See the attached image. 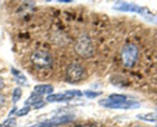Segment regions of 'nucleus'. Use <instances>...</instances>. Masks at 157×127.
<instances>
[{"label":"nucleus","instance_id":"1","mask_svg":"<svg viewBox=\"0 0 157 127\" xmlns=\"http://www.w3.org/2000/svg\"><path fill=\"white\" fill-rule=\"evenodd\" d=\"M113 9L117 11L125 12H136L140 14L145 20L148 22L153 23V24H157V16L154 14L152 13L146 7H141L137 6L134 3H128L126 2H116L113 6Z\"/></svg>","mask_w":157,"mask_h":127},{"label":"nucleus","instance_id":"2","mask_svg":"<svg viewBox=\"0 0 157 127\" xmlns=\"http://www.w3.org/2000/svg\"><path fill=\"white\" fill-rule=\"evenodd\" d=\"M75 50L83 59H89L93 57L94 52V45L87 34L82 33L78 37L75 44Z\"/></svg>","mask_w":157,"mask_h":127},{"label":"nucleus","instance_id":"3","mask_svg":"<svg viewBox=\"0 0 157 127\" xmlns=\"http://www.w3.org/2000/svg\"><path fill=\"white\" fill-rule=\"evenodd\" d=\"M121 61L127 68H131L136 64L138 58V47L133 43L124 44L121 49Z\"/></svg>","mask_w":157,"mask_h":127},{"label":"nucleus","instance_id":"4","mask_svg":"<svg viewBox=\"0 0 157 127\" xmlns=\"http://www.w3.org/2000/svg\"><path fill=\"white\" fill-rule=\"evenodd\" d=\"M31 61L35 67L40 69H49L53 64L52 55L42 50H35L31 55Z\"/></svg>","mask_w":157,"mask_h":127},{"label":"nucleus","instance_id":"5","mask_svg":"<svg viewBox=\"0 0 157 127\" xmlns=\"http://www.w3.org/2000/svg\"><path fill=\"white\" fill-rule=\"evenodd\" d=\"M84 74L82 66L77 62L71 63L66 68V80L71 84H75L81 80Z\"/></svg>","mask_w":157,"mask_h":127},{"label":"nucleus","instance_id":"6","mask_svg":"<svg viewBox=\"0 0 157 127\" xmlns=\"http://www.w3.org/2000/svg\"><path fill=\"white\" fill-rule=\"evenodd\" d=\"M98 103L101 106L110 109H121V110H129V109H137L140 106V103L135 100H128L124 103H113L108 99H101L98 101Z\"/></svg>","mask_w":157,"mask_h":127},{"label":"nucleus","instance_id":"7","mask_svg":"<svg viewBox=\"0 0 157 127\" xmlns=\"http://www.w3.org/2000/svg\"><path fill=\"white\" fill-rule=\"evenodd\" d=\"M72 119H73V116L70 115H65V116H61L59 117H55L52 119H48V120L33 125L32 127H53L70 122Z\"/></svg>","mask_w":157,"mask_h":127},{"label":"nucleus","instance_id":"8","mask_svg":"<svg viewBox=\"0 0 157 127\" xmlns=\"http://www.w3.org/2000/svg\"><path fill=\"white\" fill-rule=\"evenodd\" d=\"M34 91L41 96L44 94L50 95L53 93L54 87L51 84H39L34 87Z\"/></svg>","mask_w":157,"mask_h":127},{"label":"nucleus","instance_id":"9","mask_svg":"<svg viewBox=\"0 0 157 127\" xmlns=\"http://www.w3.org/2000/svg\"><path fill=\"white\" fill-rule=\"evenodd\" d=\"M11 72H12V75L14 76L15 81L18 83V84L21 86H27L28 85V80L26 78V77L19 70H17V69L12 67L11 69Z\"/></svg>","mask_w":157,"mask_h":127},{"label":"nucleus","instance_id":"10","mask_svg":"<svg viewBox=\"0 0 157 127\" xmlns=\"http://www.w3.org/2000/svg\"><path fill=\"white\" fill-rule=\"evenodd\" d=\"M41 100H42V96L34 92V93H32L31 96H29V97L25 101V105L29 106H34Z\"/></svg>","mask_w":157,"mask_h":127},{"label":"nucleus","instance_id":"11","mask_svg":"<svg viewBox=\"0 0 157 127\" xmlns=\"http://www.w3.org/2000/svg\"><path fill=\"white\" fill-rule=\"evenodd\" d=\"M136 117L140 119L148 122H157V113H146V114H139Z\"/></svg>","mask_w":157,"mask_h":127},{"label":"nucleus","instance_id":"12","mask_svg":"<svg viewBox=\"0 0 157 127\" xmlns=\"http://www.w3.org/2000/svg\"><path fill=\"white\" fill-rule=\"evenodd\" d=\"M110 101L113 103H124L127 100V96L123 94H118V93H112L107 98Z\"/></svg>","mask_w":157,"mask_h":127},{"label":"nucleus","instance_id":"13","mask_svg":"<svg viewBox=\"0 0 157 127\" xmlns=\"http://www.w3.org/2000/svg\"><path fill=\"white\" fill-rule=\"evenodd\" d=\"M21 95H22V90L20 87H16L14 90L13 93H12V100L13 103H16L21 97Z\"/></svg>","mask_w":157,"mask_h":127},{"label":"nucleus","instance_id":"14","mask_svg":"<svg viewBox=\"0 0 157 127\" xmlns=\"http://www.w3.org/2000/svg\"><path fill=\"white\" fill-rule=\"evenodd\" d=\"M84 94L85 95L86 97L88 99H94V98L98 97L100 95L103 94V92H98V91H93V90H87L84 91Z\"/></svg>","mask_w":157,"mask_h":127},{"label":"nucleus","instance_id":"15","mask_svg":"<svg viewBox=\"0 0 157 127\" xmlns=\"http://www.w3.org/2000/svg\"><path fill=\"white\" fill-rule=\"evenodd\" d=\"M30 110H31V107L29 106H25L22 107V108H21L20 110H18V111L15 112V114L17 116L21 117V116H26V115L30 112Z\"/></svg>","mask_w":157,"mask_h":127},{"label":"nucleus","instance_id":"16","mask_svg":"<svg viewBox=\"0 0 157 127\" xmlns=\"http://www.w3.org/2000/svg\"><path fill=\"white\" fill-rule=\"evenodd\" d=\"M5 127H16V120L14 118L6 119L3 123Z\"/></svg>","mask_w":157,"mask_h":127},{"label":"nucleus","instance_id":"17","mask_svg":"<svg viewBox=\"0 0 157 127\" xmlns=\"http://www.w3.org/2000/svg\"><path fill=\"white\" fill-rule=\"evenodd\" d=\"M44 106H45V103H44L43 100H41V101H40V102H38V103L35 104V105H34L33 106L35 107L34 109L38 110V109H41V108H42V107H44Z\"/></svg>","mask_w":157,"mask_h":127},{"label":"nucleus","instance_id":"18","mask_svg":"<svg viewBox=\"0 0 157 127\" xmlns=\"http://www.w3.org/2000/svg\"><path fill=\"white\" fill-rule=\"evenodd\" d=\"M5 87V82H4V80L2 79V78L0 77V90H2V89L4 88Z\"/></svg>","mask_w":157,"mask_h":127},{"label":"nucleus","instance_id":"19","mask_svg":"<svg viewBox=\"0 0 157 127\" xmlns=\"http://www.w3.org/2000/svg\"><path fill=\"white\" fill-rule=\"evenodd\" d=\"M4 102H5L4 97H3L2 95H0V106H1L3 103H4Z\"/></svg>","mask_w":157,"mask_h":127},{"label":"nucleus","instance_id":"20","mask_svg":"<svg viewBox=\"0 0 157 127\" xmlns=\"http://www.w3.org/2000/svg\"><path fill=\"white\" fill-rule=\"evenodd\" d=\"M58 2H64V3H71L72 2L71 0H58Z\"/></svg>","mask_w":157,"mask_h":127},{"label":"nucleus","instance_id":"21","mask_svg":"<svg viewBox=\"0 0 157 127\" xmlns=\"http://www.w3.org/2000/svg\"><path fill=\"white\" fill-rule=\"evenodd\" d=\"M134 127H144V126H141V125H136V126Z\"/></svg>","mask_w":157,"mask_h":127},{"label":"nucleus","instance_id":"22","mask_svg":"<svg viewBox=\"0 0 157 127\" xmlns=\"http://www.w3.org/2000/svg\"><path fill=\"white\" fill-rule=\"evenodd\" d=\"M2 125H0V127H2Z\"/></svg>","mask_w":157,"mask_h":127},{"label":"nucleus","instance_id":"23","mask_svg":"<svg viewBox=\"0 0 157 127\" xmlns=\"http://www.w3.org/2000/svg\"><path fill=\"white\" fill-rule=\"evenodd\" d=\"M155 127H157V125H156V126H155Z\"/></svg>","mask_w":157,"mask_h":127},{"label":"nucleus","instance_id":"24","mask_svg":"<svg viewBox=\"0 0 157 127\" xmlns=\"http://www.w3.org/2000/svg\"><path fill=\"white\" fill-rule=\"evenodd\" d=\"M31 127H32V126H31Z\"/></svg>","mask_w":157,"mask_h":127}]
</instances>
